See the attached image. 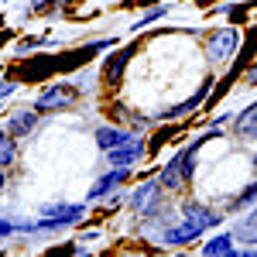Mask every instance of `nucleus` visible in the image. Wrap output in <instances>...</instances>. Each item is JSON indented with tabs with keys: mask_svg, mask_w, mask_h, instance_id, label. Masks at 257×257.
<instances>
[{
	"mask_svg": "<svg viewBox=\"0 0 257 257\" xmlns=\"http://www.w3.org/2000/svg\"><path fill=\"white\" fill-rule=\"evenodd\" d=\"M76 99H79V86H72V82H48L35 96L31 110L35 113H59V110H69Z\"/></svg>",
	"mask_w": 257,
	"mask_h": 257,
	"instance_id": "f257e3e1",
	"label": "nucleus"
},
{
	"mask_svg": "<svg viewBox=\"0 0 257 257\" xmlns=\"http://www.w3.org/2000/svg\"><path fill=\"white\" fill-rule=\"evenodd\" d=\"M237 48H240V28H233V24L213 28L206 35V55H209L213 65H226V62L237 55Z\"/></svg>",
	"mask_w": 257,
	"mask_h": 257,
	"instance_id": "f03ea898",
	"label": "nucleus"
},
{
	"mask_svg": "<svg viewBox=\"0 0 257 257\" xmlns=\"http://www.w3.org/2000/svg\"><path fill=\"white\" fill-rule=\"evenodd\" d=\"M161 199H165V189L158 185V178H144V182H138L131 192H127V206L138 213V216H155L161 206Z\"/></svg>",
	"mask_w": 257,
	"mask_h": 257,
	"instance_id": "7ed1b4c3",
	"label": "nucleus"
},
{
	"mask_svg": "<svg viewBox=\"0 0 257 257\" xmlns=\"http://www.w3.org/2000/svg\"><path fill=\"white\" fill-rule=\"evenodd\" d=\"M213 76H206V79L199 82V89L192 93L189 99H182V103H175V106H168V110H161L155 120H161V123H168V120H185V117H192V113H199L202 110V103H206V96L213 93Z\"/></svg>",
	"mask_w": 257,
	"mask_h": 257,
	"instance_id": "20e7f679",
	"label": "nucleus"
},
{
	"mask_svg": "<svg viewBox=\"0 0 257 257\" xmlns=\"http://www.w3.org/2000/svg\"><path fill=\"white\" fill-rule=\"evenodd\" d=\"M93 138H96V148L106 155V151H113V148L131 144V141L141 138V134H138V131H131V127H120V123H99L96 131H93Z\"/></svg>",
	"mask_w": 257,
	"mask_h": 257,
	"instance_id": "39448f33",
	"label": "nucleus"
},
{
	"mask_svg": "<svg viewBox=\"0 0 257 257\" xmlns=\"http://www.w3.org/2000/svg\"><path fill=\"white\" fill-rule=\"evenodd\" d=\"M41 216H48L62 230V226H72V223L86 219V202H45Z\"/></svg>",
	"mask_w": 257,
	"mask_h": 257,
	"instance_id": "423d86ee",
	"label": "nucleus"
},
{
	"mask_svg": "<svg viewBox=\"0 0 257 257\" xmlns=\"http://www.w3.org/2000/svg\"><path fill=\"white\" fill-rule=\"evenodd\" d=\"M206 233V226H199L196 219H178V223H172V226H165L161 230V243L165 247H182V243H192V240H199Z\"/></svg>",
	"mask_w": 257,
	"mask_h": 257,
	"instance_id": "0eeeda50",
	"label": "nucleus"
},
{
	"mask_svg": "<svg viewBox=\"0 0 257 257\" xmlns=\"http://www.w3.org/2000/svg\"><path fill=\"white\" fill-rule=\"evenodd\" d=\"M127 178H131V168H106V172H103V175H99L96 182L89 185L86 199H89V202H99V199L113 196V192H117V189L123 185V182H127Z\"/></svg>",
	"mask_w": 257,
	"mask_h": 257,
	"instance_id": "6e6552de",
	"label": "nucleus"
},
{
	"mask_svg": "<svg viewBox=\"0 0 257 257\" xmlns=\"http://www.w3.org/2000/svg\"><path fill=\"white\" fill-rule=\"evenodd\" d=\"M131 55H134L131 45H127V48H110V55H106L103 65H99V76H103L106 86H120V82H123V69H127Z\"/></svg>",
	"mask_w": 257,
	"mask_h": 257,
	"instance_id": "1a4fd4ad",
	"label": "nucleus"
},
{
	"mask_svg": "<svg viewBox=\"0 0 257 257\" xmlns=\"http://www.w3.org/2000/svg\"><path fill=\"white\" fill-rule=\"evenodd\" d=\"M144 155H148V144H144V138H134L131 144H123V148L106 151V168H134V165H138Z\"/></svg>",
	"mask_w": 257,
	"mask_h": 257,
	"instance_id": "9d476101",
	"label": "nucleus"
},
{
	"mask_svg": "<svg viewBox=\"0 0 257 257\" xmlns=\"http://www.w3.org/2000/svg\"><path fill=\"white\" fill-rule=\"evenodd\" d=\"M38 117L35 110H28V106H21V110H11V117L4 123V131L11 134V138H28V134H35V127H38Z\"/></svg>",
	"mask_w": 257,
	"mask_h": 257,
	"instance_id": "9b49d317",
	"label": "nucleus"
},
{
	"mask_svg": "<svg viewBox=\"0 0 257 257\" xmlns=\"http://www.w3.org/2000/svg\"><path fill=\"white\" fill-rule=\"evenodd\" d=\"M230 123H233V131H237L240 141H254L257 138V99H254V103H247L243 110H237Z\"/></svg>",
	"mask_w": 257,
	"mask_h": 257,
	"instance_id": "f8f14e48",
	"label": "nucleus"
},
{
	"mask_svg": "<svg viewBox=\"0 0 257 257\" xmlns=\"http://www.w3.org/2000/svg\"><path fill=\"white\" fill-rule=\"evenodd\" d=\"M182 216L196 219L199 226H206V230H216L219 223H223L216 209H209V206H202V202H182Z\"/></svg>",
	"mask_w": 257,
	"mask_h": 257,
	"instance_id": "ddd939ff",
	"label": "nucleus"
},
{
	"mask_svg": "<svg viewBox=\"0 0 257 257\" xmlns=\"http://www.w3.org/2000/svg\"><path fill=\"white\" fill-rule=\"evenodd\" d=\"M158 185H161V189H168V192H182V189L189 185V182L182 178V168H178V155H175V158H168L158 168Z\"/></svg>",
	"mask_w": 257,
	"mask_h": 257,
	"instance_id": "4468645a",
	"label": "nucleus"
},
{
	"mask_svg": "<svg viewBox=\"0 0 257 257\" xmlns=\"http://www.w3.org/2000/svg\"><path fill=\"white\" fill-rule=\"evenodd\" d=\"M230 250H233V233L230 230H219L213 237H206V243H202V257H226Z\"/></svg>",
	"mask_w": 257,
	"mask_h": 257,
	"instance_id": "2eb2a0df",
	"label": "nucleus"
},
{
	"mask_svg": "<svg viewBox=\"0 0 257 257\" xmlns=\"http://www.w3.org/2000/svg\"><path fill=\"white\" fill-rule=\"evenodd\" d=\"M254 202H257V178L250 182V185H243L237 196L230 199V209H233V213H243V209H250Z\"/></svg>",
	"mask_w": 257,
	"mask_h": 257,
	"instance_id": "dca6fc26",
	"label": "nucleus"
},
{
	"mask_svg": "<svg viewBox=\"0 0 257 257\" xmlns=\"http://www.w3.org/2000/svg\"><path fill=\"white\" fill-rule=\"evenodd\" d=\"M168 11H172V4H155V7H148V11H144V14H141V18L134 21V24H131V31L138 35L141 28H148V24H155V21H161L165 14H168Z\"/></svg>",
	"mask_w": 257,
	"mask_h": 257,
	"instance_id": "f3484780",
	"label": "nucleus"
},
{
	"mask_svg": "<svg viewBox=\"0 0 257 257\" xmlns=\"http://www.w3.org/2000/svg\"><path fill=\"white\" fill-rule=\"evenodd\" d=\"M14 161H18V138L0 131V168H11Z\"/></svg>",
	"mask_w": 257,
	"mask_h": 257,
	"instance_id": "a211bd4d",
	"label": "nucleus"
},
{
	"mask_svg": "<svg viewBox=\"0 0 257 257\" xmlns=\"http://www.w3.org/2000/svg\"><path fill=\"white\" fill-rule=\"evenodd\" d=\"M110 48H117V41H113V38H96V41H89V45H86V48L79 52V59H82V62H89L93 55H96V52H110Z\"/></svg>",
	"mask_w": 257,
	"mask_h": 257,
	"instance_id": "6ab92c4d",
	"label": "nucleus"
},
{
	"mask_svg": "<svg viewBox=\"0 0 257 257\" xmlns=\"http://www.w3.org/2000/svg\"><path fill=\"white\" fill-rule=\"evenodd\" d=\"M52 41L48 38H21L18 45H14V55H28V52H35V48H48Z\"/></svg>",
	"mask_w": 257,
	"mask_h": 257,
	"instance_id": "aec40b11",
	"label": "nucleus"
},
{
	"mask_svg": "<svg viewBox=\"0 0 257 257\" xmlns=\"http://www.w3.org/2000/svg\"><path fill=\"white\" fill-rule=\"evenodd\" d=\"M240 82H243V86H254V89H257V62H254V65H247V69L240 72Z\"/></svg>",
	"mask_w": 257,
	"mask_h": 257,
	"instance_id": "412c9836",
	"label": "nucleus"
},
{
	"mask_svg": "<svg viewBox=\"0 0 257 257\" xmlns=\"http://www.w3.org/2000/svg\"><path fill=\"white\" fill-rule=\"evenodd\" d=\"M18 230H14V219H4L0 216V240H7V237H14Z\"/></svg>",
	"mask_w": 257,
	"mask_h": 257,
	"instance_id": "4be33fe9",
	"label": "nucleus"
},
{
	"mask_svg": "<svg viewBox=\"0 0 257 257\" xmlns=\"http://www.w3.org/2000/svg\"><path fill=\"white\" fill-rule=\"evenodd\" d=\"M55 4H65V0H35V4H31V11H52Z\"/></svg>",
	"mask_w": 257,
	"mask_h": 257,
	"instance_id": "5701e85b",
	"label": "nucleus"
},
{
	"mask_svg": "<svg viewBox=\"0 0 257 257\" xmlns=\"http://www.w3.org/2000/svg\"><path fill=\"white\" fill-rule=\"evenodd\" d=\"M14 89H18V82H11V79H0V99H4V96H11Z\"/></svg>",
	"mask_w": 257,
	"mask_h": 257,
	"instance_id": "b1692460",
	"label": "nucleus"
},
{
	"mask_svg": "<svg viewBox=\"0 0 257 257\" xmlns=\"http://www.w3.org/2000/svg\"><path fill=\"white\" fill-rule=\"evenodd\" d=\"M226 257H257V247H247V250H237V247H233Z\"/></svg>",
	"mask_w": 257,
	"mask_h": 257,
	"instance_id": "393cba45",
	"label": "nucleus"
},
{
	"mask_svg": "<svg viewBox=\"0 0 257 257\" xmlns=\"http://www.w3.org/2000/svg\"><path fill=\"white\" fill-rule=\"evenodd\" d=\"M7 185V168H0V189Z\"/></svg>",
	"mask_w": 257,
	"mask_h": 257,
	"instance_id": "a878e982",
	"label": "nucleus"
},
{
	"mask_svg": "<svg viewBox=\"0 0 257 257\" xmlns=\"http://www.w3.org/2000/svg\"><path fill=\"white\" fill-rule=\"evenodd\" d=\"M134 4H141V7H151V4H155V0H134Z\"/></svg>",
	"mask_w": 257,
	"mask_h": 257,
	"instance_id": "bb28decb",
	"label": "nucleus"
},
{
	"mask_svg": "<svg viewBox=\"0 0 257 257\" xmlns=\"http://www.w3.org/2000/svg\"><path fill=\"white\" fill-rule=\"evenodd\" d=\"M250 168H254V172H257V151H254V158H250Z\"/></svg>",
	"mask_w": 257,
	"mask_h": 257,
	"instance_id": "cd10ccee",
	"label": "nucleus"
},
{
	"mask_svg": "<svg viewBox=\"0 0 257 257\" xmlns=\"http://www.w3.org/2000/svg\"><path fill=\"white\" fill-rule=\"evenodd\" d=\"M175 257H189V254H175Z\"/></svg>",
	"mask_w": 257,
	"mask_h": 257,
	"instance_id": "c85d7f7f",
	"label": "nucleus"
},
{
	"mask_svg": "<svg viewBox=\"0 0 257 257\" xmlns=\"http://www.w3.org/2000/svg\"><path fill=\"white\" fill-rule=\"evenodd\" d=\"M254 144H257V138H254Z\"/></svg>",
	"mask_w": 257,
	"mask_h": 257,
	"instance_id": "c756f323",
	"label": "nucleus"
}]
</instances>
